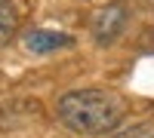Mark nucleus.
I'll return each mask as SVG.
<instances>
[{
	"label": "nucleus",
	"mask_w": 154,
	"mask_h": 138,
	"mask_svg": "<svg viewBox=\"0 0 154 138\" xmlns=\"http://www.w3.org/2000/svg\"><path fill=\"white\" fill-rule=\"evenodd\" d=\"M145 37H148V43H151V49H154V25L148 28V34H145Z\"/></svg>",
	"instance_id": "nucleus-6"
},
{
	"label": "nucleus",
	"mask_w": 154,
	"mask_h": 138,
	"mask_svg": "<svg viewBox=\"0 0 154 138\" xmlns=\"http://www.w3.org/2000/svg\"><path fill=\"white\" fill-rule=\"evenodd\" d=\"M111 138H154V120H142V123H133V126H126L123 132L111 135Z\"/></svg>",
	"instance_id": "nucleus-5"
},
{
	"label": "nucleus",
	"mask_w": 154,
	"mask_h": 138,
	"mask_svg": "<svg viewBox=\"0 0 154 138\" xmlns=\"http://www.w3.org/2000/svg\"><path fill=\"white\" fill-rule=\"evenodd\" d=\"M56 117L68 132L80 138H102L111 135L126 117V101L120 92L102 89V86H86V89H71L59 95Z\"/></svg>",
	"instance_id": "nucleus-1"
},
{
	"label": "nucleus",
	"mask_w": 154,
	"mask_h": 138,
	"mask_svg": "<svg viewBox=\"0 0 154 138\" xmlns=\"http://www.w3.org/2000/svg\"><path fill=\"white\" fill-rule=\"evenodd\" d=\"M22 46L34 55H46V52H59V49L74 46V37L65 31H49V28H34L22 37Z\"/></svg>",
	"instance_id": "nucleus-3"
},
{
	"label": "nucleus",
	"mask_w": 154,
	"mask_h": 138,
	"mask_svg": "<svg viewBox=\"0 0 154 138\" xmlns=\"http://www.w3.org/2000/svg\"><path fill=\"white\" fill-rule=\"evenodd\" d=\"M126 22H130V9H126L123 0H111V3H105L93 22H89V34H93V40L99 46H111L117 43L123 31H126Z\"/></svg>",
	"instance_id": "nucleus-2"
},
{
	"label": "nucleus",
	"mask_w": 154,
	"mask_h": 138,
	"mask_svg": "<svg viewBox=\"0 0 154 138\" xmlns=\"http://www.w3.org/2000/svg\"><path fill=\"white\" fill-rule=\"evenodd\" d=\"M19 31V6L16 0H0V46L9 43Z\"/></svg>",
	"instance_id": "nucleus-4"
}]
</instances>
